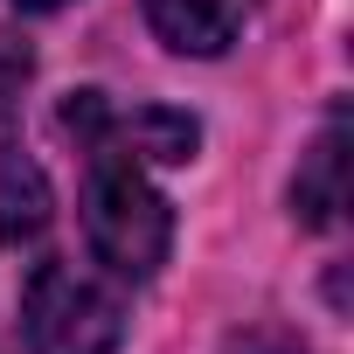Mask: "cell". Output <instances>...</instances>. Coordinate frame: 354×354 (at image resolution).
Wrapping results in <instances>:
<instances>
[{"instance_id": "6da1fadb", "label": "cell", "mask_w": 354, "mask_h": 354, "mask_svg": "<svg viewBox=\"0 0 354 354\" xmlns=\"http://www.w3.org/2000/svg\"><path fill=\"white\" fill-rule=\"evenodd\" d=\"M84 230L111 278H153L174 250V209L160 202L146 167H132V160H91Z\"/></svg>"}, {"instance_id": "7a4b0ae2", "label": "cell", "mask_w": 354, "mask_h": 354, "mask_svg": "<svg viewBox=\"0 0 354 354\" xmlns=\"http://www.w3.org/2000/svg\"><path fill=\"white\" fill-rule=\"evenodd\" d=\"M21 333H28V354H118L125 299L111 278L56 257V264H35L21 292Z\"/></svg>"}, {"instance_id": "3957f363", "label": "cell", "mask_w": 354, "mask_h": 354, "mask_svg": "<svg viewBox=\"0 0 354 354\" xmlns=\"http://www.w3.org/2000/svg\"><path fill=\"white\" fill-rule=\"evenodd\" d=\"M63 132L77 146H91V160H132V167H181L202 146V125L188 111H167V104H111L104 91H77L63 104Z\"/></svg>"}, {"instance_id": "277c9868", "label": "cell", "mask_w": 354, "mask_h": 354, "mask_svg": "<svg viewBox=\"0 0 354 354\" xmlns=\"http://www.w3.org/2000/svg\"><path fill=\"white\" fill-rule=\"evenodd\" d=\"M146 21L181 56H223L243 28V0H146Z\"/></svg>"}, {"instance_id": "5b68a950", "label": "cell", "mask_w": 354, "mask_h": 354, "mask_svg": "<svg viewBox=\"0 0 354 354\" xmlns=\"http://www.w3.org/2000/svg\"><path fill=\"white\" fill-rule=\"evenodd\" d=\"M292 209H299L306 230L340 223V209H347V125H340V118L313 139V153H306V167H299V181H292Z\"/></svg>"}, {"instance_id": "8992f818", "label": "cell", "mask_w": 354, "mask_h": 354, "mask_svg": "<svg viewBox=\"0 0 354 354\" xmlns=\"http://www.w3.org/2000/svg\"><path fill=\"white\" fill-rule=\"evenodd\" d=\"M49 230V181L35 160L0 167V243H35Z\"/></svg>"}, {"instance_id": "52a82bcc", "label": "cell", "mask_w": 354, "mask_h": 354, "mask_svg": "<svg viewBox=\"0 0 354 354\" xmlns=\"http://www.w3.org/2000/svg\"><path fill=\"white\" fill-rule=\"evenodd\" d=\"M28 77H35V49L15 28H0V125H8V111H15V97H21Z\"/></svg>"}, {"instance_id": "ba28073f", "label": "cell", "mask_w": 354, "mask_h": 354, "mask_svg": "<svg viewBox=\"0 0 354 354\" xmlns=\"http://www.w3.org/2000/svg\"><path fill=\"white\" fill-rule=\"evenodd\" d=\"M15 8H28V15H49V8H63V0H15Z\"/></svg>"}]
</instances>
